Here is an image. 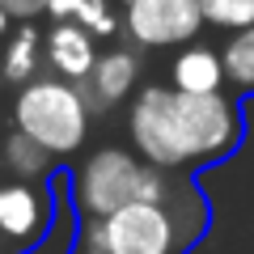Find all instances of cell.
Wrapping results in <instances>:
<instances>
[{
  "instance_id": "16",
  "label": "cell",
  "mask_w": 254,
  "mask_h": 254,
  "mask_svg": "<svg viewBox=\"0 0 254 254\" xmlns=\"http://www.w3.org/2000/svg\"><path fill=\"white\" fill-rule=\"evenodd\" d=\"M85 9V0H47V13L55 21H76V13Z\"/></svg>"
},
{
  "instance_id": "15",
  "label": "cell",
  "mask_w": 254,
  "mask_h": 254,
  "mask_svg": "<svg viewBox=\"0 0 254 254\" xmlns=\"http://www.w3.org/2000/svg\"><path fill=\"white\" fill-rule=\"evenodd\" d=\"M0 9L9 13V17H34V13H43L47 9V0H0Z\"/></svg>"
},
{
  "instance_id": "2",
  "label": "cell",
  "mask_w": 254,
  "mask_h": 254,
  "mask_svg": "<svg viewBox=\"0 0 254 254\" xmlns=\"http://www.w3.org/2000/svg\"><path fill=\"white\" fill-rule=\"evenodd\" d=\"M165 195H170L165 170L136 161L123 148H98L76 174V199H81L85 220H106L127 203L165 199Z\"/></svg>"
},
{
  "instance_id": "6",
  "label": "cell",
  "mask_w": 254,
  "mask_h": 254,
  "mask_svg": "<svg viewBox=\"0 0 254 254\" xmlns=\"http://www.w3.org/2000/svg\"><path fill=\"white\" fill-rule=\"evenodd\" d=\"M51 208L30 182H9L0 187V233L13 242H38L47 233Z\"/></svg>"
},
{
  "instance_id": "9",
  "label": "cell",
  "mask_w": 254,
  "mask_h": 254,
  "mask_svg": "<svg viewBox=\"0 0 254 254\" xmlns=\"http://www.w3.org/2000/svg\"><path fill=\"white\" fill-rule=\"evenodd\" d=\"M140 72V60L127 51H110L102 55L98 64H93V102H102V106H110L115 98H123L127 89H131V81H136Z\"/></svg>"
},
{
  "instance_id": "3",
  "label": "cell",
  "mask_w": 254,
  "mask_h": 254,
  "mask_svg": "<svg viewBox=\"0 0 254 254\" xmlns=\"http://www.w3.org/2000/svg\"><path fill=\"white\" fill-rule=\"evenodd\" d=\"M13 123L47 153H76L89 131V106L64 81H30L13 102Z\"/></svg>"
},
{
  "instance_id": "4",
  "label": "cell",
  "mask_w": 254,
  "mask_h": 254,
  "mask_svg": "<svg viewBox=\"0 0 254 254\" xmlns=\"http://www.w3.org/2000/svg\"><path fill=\"white\" fill-rule=\"evenodd\" d=\"M85 237L110 254H178L190 233L178 229V212L165 199H144L110 212L106 220H89Z\"/></svg>"
},
{
  "instance_id": "18",
  "label": "cell",
  "mask_w": 254,
  "mask_h": 254,
  "mask_svg": "<svg viewBox=\"0 0 254 254\" xmlns=\"http://www.w3.org/2000/svg\"><path fill=\"white\" fill-rule=\"evenodd\" d=\"M4 30H9V13L0 9V38H4Z\"/></svg>"
},
{
  "instance_id": "8",
  "label": "cell",
  "mask_w": 254,
  "mask_h": 254,
  "mask_svg": "<svg viewBox=\"0 0 254 254\" xmlns=\"http://www.w3.org/2000/svg\"><path fill=\"white\" fill-rule=\"evenodd\" d=\"M225 85V60L212 47H187L174 60V89L182 93H220Z\"/></svg>"
},
{
  "instance_id": "1",
  "label": "cell",
  "mask_w": 254,
  "mask_h": 254,
  "mask_svg": "<svg viewBox=\"0 0 254 254\" xmlns=\"http://www.w3.org/2000/svg\"><path fill=\"white\" fill-rule=\"evenodd\" d=\"M131 140L157 170H203L242 144V115L225 93L148 85L131 106Z\"/></svg>"
},
{
  "instance_id": "7",
  "label": "cell",
  "mask_w": 254,
  "mask_h": 254,
  "mask_svg": "<svg viewBox=\"0 0 254 254\" xmlns=\"http://www.w3.org/2000/svg\"><path fill=\"white\" fill-rule=\"evenodd\" d=\"M47 64H51L60 76H68V81L89 76L93 64H98V55H93V34L85 26H76V21H55V30L47 34Z\"/></svg>"
},
{
  "instance_id": "14",
  "label": "cell",
  "mask_w": 254,
  "mask_h": 254,
  "mask_svg": "<svg viewBox=\"0 0 254 254\" xmlns=\"http://www.w3.org/2000/svg\"><path fill=\"white\" fill-rule=\"evenodd\" d=\"M76 26H85L89 34H115V13L106 0H85V9L76 13Z\"/></svg>"
},
{
  "instance_id": "12",
  "label": "cell",
  "mask_w": 254,
  "mask_h": 254,
  "mask_svg": "<svg viewBox=\"0 0 254 254\" xmlns=\"http://www.w3.org/2000/svg\"><path fill=\"white\" fill-rule=\"evenodd\" d=\"M38 68V30H21L9 43V55H4V76L9 81H30V72Z\"/></svg>"
},
{
  "instance_id": "17",
  "label": "cell",
  "mask_w": 254,
  "mask_h": 254,
  "mask_svg": "<svg viewBox=\"0 0 254 254\" xmlns=\"http://www.w3.org/2000/svg\"><path fill=\"white\" fill-rule=\"evenodd\" d=\"M72 254H110V250H102V246H98V242H89V237H85V242H81V246H76V250H72Z\"/></svg>"
},
{
  "instance_id": "13",
  "label": "cell",
  "mask_w": 254,
  "mask_h": 254,
  "mask_svg": "<svg viewBox=\"0 0 254 254\" xmlns=\"http://www.w3.org/2000/svg\"><path fill=\"white\" fill-rule=\"evenodd\" d=\"M43 153L47 148H38L30 136H13L9 140V161H13V170H21V174H38V165H43Z\"/></svg>"
},
{
  "instance_id": "11",
  "label": "cell",
  "mask_w": 254,
  "mask_h": 254,
  "mask_svg": "<svg viewBox=\"0 0 254 254\" xmlns=\"http://www.w3.org/2000/svg\"><path fill=\"white\" fill-rule=\"evenodd\" d=\"M199 13L208 26L233 30V34L254 26V0H199Z\"/></svg>"
},
{
  "instance_id": "10",
  "label": "cell",
  "mask_w": 254,
  "mask_h": 254,
  "mask_svg": "<svg viewBox=\"0 0 254 254\" xmlns=\"http://www.w3.org/2000/svg\"><path fill=\"white\" fill-rule=\"evenodd\" d=\"M220 60H225V81L237 93H254V26L237 30L229 47L220 51Z\"/></svg>"
},
{
  "instance_id": "5",
  "label": "cell",
  "mask_w": 254,
  "mask_h": 254,
  "mask_svg": "<svg viewBox=\"0 0 254 254\" xmlns=\"http://www.w3.org/2000/svg\"><path fill=\"white\" fill-rule=\"evenodd\" d=\"M199 0H127V30L144 47H178L199 34Z\"/></svg>"
}]
</instances>
